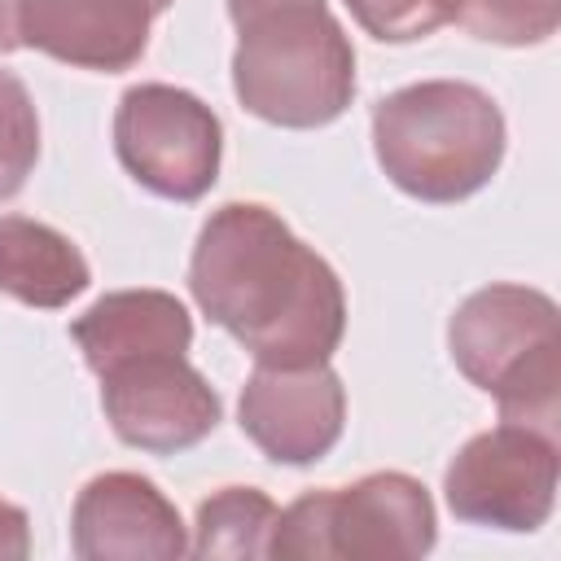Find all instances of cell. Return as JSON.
Wrapping results in <instances>:
<instances>
[{
    "instance_id": "6da1fadb",
    "label": "cell",
    "mask_w": 561,
    "mask_h": 561,
    "mask_svg": "<svg viewBox=\"0 0 561 561\" xmlns=\"http://www.w3.org/2000/svg\"><path fill=\"white\" fill-rule=\"evenodd\" d=\"M193 302L232 333L254 364H329L346 333V294L337 272L259 202L210 210L188 259Z\"/></svg>"
},
{
    "instance_id": "7a4b0ae2",
    "label": "cell",
    "mask_w": 561,
    "mask_h": 561,
    "mask_svg": "<svg viewBox=\"0 0 561 561\" xmlns=\"http://www.w3.org/2000/svg\"><path fill=\"white\" fill-rule=\"evenodd\" d=\"M232 92L276 127H324L355 96V48L329 0H228Z\"/></svg>"
},
{
    "instance_id": "3957f363",
    "label": "cell",
    "mask_w": 561,
    "mask_h": 561,
    "mask_svg": "<svg viewBox=\"0 0 561 561\" xmlns=\"http://www.w3.org/2000/svg\"><path fill=\"white\" fill-rule=\"evenodd\" d=\"M373 153L416 202H465L504 162V114L465 79L408 83L373 105Z\"/></svg>"
},
{
    "instance_id": "277c9868",
    "label": "cell",
    "mask_w": 561,
    "mask_h": 561,
    "mask_svg": "<svg viewBox=\"0 0 561 561\" xmlns=\"http://www.w3.org/2000/svg\"><path fill=\"white\" fill-rule=\"evenodd\" d=\"M456 368L500 403L504 421L557 438L561 416V320L557 302L530 285L473 289L451 324Z\"/></svg>"
},
{
    "instance_id": "5b68a950",
    "label": "cell",
    "mask_w": 561,
    "mask_h": 561,
    "mask_svg": "<svg viewBox=\"0 0 561 561\" xmlns=\"http://www.w3.org/2000/svg\"><path fill=\"white\" fill-rule=\"evenodd\" d=\"M430 491L399 469L298 495L272 530L285 561H412L438 539Z\"/></svg>"
},
{
    "instance_id": "8992f818",
    "label": "cell",
    "mask_w": 561,
    "mask_h": 561,
    "mask_svg": "<svg viewBox=\"0 0 561 561\" xmlns=\"http://www.w3.org/2000/svg\"><path fill=\"white\" fill-rule=\"evenodd\" d=\"M114 153L140 188L197 202L219 180L224 127L202 96L175 83H136L114 110Z\"/></svg>"
},
{
    "instance_id": "52a82bcc",
    "label": "cell",
    "mask_w": 561,
    "mask_h": 561,
    "mask_svg": "<svg viewBox=\"0 0 561 561\" xmlns=\"http://www.w3.org/2000/svg\"><path fill=\"white\" fill-rule=\"evenodd\" d=\"M557 438L517 421L473 434L443 473L447 508L469 526L539 530L557 504Z\"/></svg>"
},
{
    "instance_id": "ba28073f",
    "label": "cell",
    "mask_w": 561,
    "mask_h": 561,
    "mask_svg": "<svg viewBox=\"0 0 561 561\" xmlns=\"http://www.w3.org/2000/svg\"><path fill=\"white\" fill-rule=\"evenodd\" d=\"M101 408L110 430L140 451L175 456L219 425V394L184 355H140L101 373Z\"/></svg>"
},
{
    "instance_id": "9c48e42d",
    "label": "cell",
    "mask_w": 561,
    "mask_h": 561,
    "mask_svg": "<svg viewBox=\"0 0 561 561\" xmlns=\"http://www.w3.org/2000/svg\"><path fill=\"white\" fill-rule=\"evenodd\" d=\"M241 434L272 465L324 460L346 425V390L329 364L272 368L259 364L241 386Z\"/></svg>"
},
{
    "instance_id": "30bf717a",
    "label": "cell",
    "mask_w": 561,
    "mask_h": 561,
    "mask_svg": "<svg viewBox=\"0 0 561 561\" xmlns=\"http://www.w3.org/2000/svg\"><path fill=\"white\" fill-rule=\"evenodd\" d=\"M70 548L83 561H171L188 552L175 504L140 473H96L70 513Z\"/></svg>"
},
{
    "instance_id": "8fae6325",
    "label": "cell",
    "mask_w": 561,
    "mask_h": 561,
    "mask_svg": "<svg viewBox=\"0 0 561 561\" xmlns=\"http://www.w3.org/2000/svg\"><path fill=\"white\" fill-rule=\"evenodd\" d=\"M149 0H18V39L79 70H131L149 48Z\"/></svg>"
},
{
    "instance_id": "7c38bea8",
    "label": "cell",
    "mask_w": 561,
    "mask_h": 561,
    "mask_svg": "<svg viewBox=\"0 0 561 561\" xmlns=\"http://www.w3.org/2000/svg\"><path fill=\"white\" fill-rule=\"evenodd\" d=\"M70 337L101 377L140 355H184L193 346V320L167 289H114L70 324Z\"/></svg>"
},
{
    "instance_id": "4fadbf2b",
    "label": "cell",
    "mask_w": 561,
    "mask_h": 561,
    "mask_svg": "<svg viewBox=\"0 0 561 561\" xmlns=\"http://www.w3.org/2000/svg\"><path fill=\"white\" fill-rule=\"evenodd\" d=\"M88 280V259L66 232L26 215H0V294L26 307H66Z\"/></svg>"
},
{
    "instance_id": "5bb4252c",
    "label": "cell",
    "mask_w": 561,
    "mask_h": 561,
    "mask_svg": "<svg viewBox=\"0 0 561 561\" xmlns=\"http://www.w3.org/2000/svg\"><path fill=\"white\" fill-rule=\"evenodd\" d=\"M276 517H280V508L259 486H224L197 504L188 552L193 557H228V561L267 557Z\"/></svg>"
},
{
    "instance_id": "9a60e30c",
    "label": "cell",
    "mask_w": 561,
    "mask_h": 561,
    "mask_svg": "<svg viewBox=\"0 0 561 561\" xmlns=\"http://www.w3.org/2000/svg\"><path fill=\"white\" fill-rule=\"evenodd\" d=\"M451 22L504 48L543 44L561 22V0H451Z\"/></svg>"
},
{
    "instance_id": "2e32d148",
    "label": "cell",
    "mask_w": 561,
    "mask_h": 561,
    "mask_svg": "<svg viewBox=\"0 0 561 561\" xmlns=\"http://www.w3.org/2000/svg\"><path fill=\"white\" fill-rule=\"evenodd\" d=\"M39 158V114L26 83L13 70H0V202L22 193Z\"/></svg>"
},
{
    "instance_id": "e0dca14e",
    "label": "cell",
    "mask_w": 561,
    "mask_h": 561,
    "mask_svg": "<svg viewBox=\"0 0 561 561\" xmlns=\"http://www.w3.org/2000/svg\"><path fill=\"white\" fill-rule=\"evenodd\" d=\"M351 18L386 44L425 39L451 22V0H346Z\"/></svg>"
},
{
    "instance_id": "ac0fdd59",
    "label": "cell",
    "mask_w": 561,
    "mask_h": 561,
    "mask_svg": "<svg viewBox=\"0 0 561 561\" xmlns=\"http://www.w3.org/2000/svg\"><path fill=\"white\" fill-rule=\"evenodd\" d=\"M31 552V522L18 504L0 500V561H22Z\"/></svg>"
},
{
    "instance_id": "d6986e66",
    "label": "cell",
    "mask_w": 561,
    "mask_h": 561,
    "mask_svg": "<svg viewBox=\"0 0 561 561\" xmlns=\"http://www.w3.org/2000/svg\"><path fill=\"white\" fill-rule=\"evenodd\" d=\"M18 0H0V53H18Z\"/></svg>"
},
{
    "instance_id": "ffe728a7",
    "label": "cell",
    "mask_w": 561,
    "mask_h": 561,
    "mask_svg": "<svg viewBox=\"0 0 561 561\" xmlns=\"http://www.w3.org/2000/svg\"><path fill=\"white\" fill-rule=\"evenodd\" d=\"M149 4H153V13H167L171 9V0H149Z\"/></svg>"
}]
</instances>
